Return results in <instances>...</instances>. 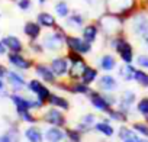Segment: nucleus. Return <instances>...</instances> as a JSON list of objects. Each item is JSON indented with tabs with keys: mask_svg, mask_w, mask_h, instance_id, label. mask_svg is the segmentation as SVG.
I'll return each instance as SVG.
<instances>
[{
	"mask_svg": "<svg viewBox=\"0 0 148 142\" xmlns=\"http://www.w3.org/2000/svg\"><path fill=\"white\" fill-rule=\"evenodd\" d=\"M80 35H82L87 42L96 44L97 39H99V35H102V33H100V28H99L97 22H96V20H92V22H87V23L83 26Z\"/></svg>",
	"mask_w": 148,
	"mask_h": 142,
	"instance_id": "nucleus-19",
	"label": "nucleus"
},
{
	"mask_svg": "<svg viewBox=\"0 0 148 142\" xmlns=\"http://www.w3.org/2000/svg\"><path fill=\"white\" fill-rule=\"evenodd\" d=\"M16 5H18V8H19L21 10L26 12V10H29V9L32 8V0H18Z\"/></svg>",
	"mask_w": 148,
	"mask_h": 142,
	"instance_id": "nucleus-43",
	"label": "nucleus"
},
{
	"mask_svg": "<svg viewBox=\"0 0 148 142\" xmlns=\"http://www.w3.org/2000/svg\"><path fill=\"white\" fill-rule=\"evenodd\" d=\"M16 113H18V116L22 122L29 123V125H36L38 120H39V117L36 115H34L32 110H23V112H16Z\"/></svg>",
	"mask_w": 148,
	"mask_h": 142,
	"instance_id": "nucleus-40",
	"label": "nucleus"
},
{
	"mask_svg": "<svg viewBox=\"0 0 148 142\" xmlns=\"http://www.w3.org/2000/svg\"><path fill=\"white\" fill-rule=\"evenodd\" d=\"M41 120L44 123H47L48 126H58V128H65L68 123L65 112L58 109V107H52V106H48L42 112Z\"/></svg>",
	"mask_w": 148,
	"mask_h": 142,
	"instance_id": "nucleus-9",
	"label": "nucleus"
},
{
	"mask_svg": "<svg viewBox=\"0 0 148 142\" xmlns=\"http://www.w3.org/2000/svg\"><path fill=\"white\" fill-rule=\"evenodd\" d=\"M84 2H86L90 8H93V9H96V8H103V12H105V0H84Z\"/></svg>",
	"mask_w": 148,
	"mask_h": 142,
	"instance_id": "nucleus-44",
	"label": "nucleus"
},
{
	"mask_svg": "<svg viewBox=\"0 0 148 142\" xmlns=\"http://www.w3.org/2000/svg\"><path fill=\"white\" fill-rule=\"evenodd\" d=\"M65 55L70 61V68H68V80H80L86 67L89 65L87 59L84 58V55L77 54V52H71V51H65Z\"/></svg>",
	"mask_w": 148,
	"mask_h": 142,
	"instance_id": "nucleus-7",
	"label": "nucleus"
},
{
	"mask_svg": "<svg viewBox=\"0 0 148 142\" xmlns=\"http://www.w3.org/2000/svg\"><path fill=\"white\" fill-rule=\"evenodd\" d=\"M136 142H148V139H147V138H142V136H139V139H138Z\"/></svg>",
	"mask_w": 148,
	"mask_h": 142,
	"instance_id": "nucleus-49",
	"label": "nucleus"
},
{
	"mask_svg": "<svg viewBox=\"0 0 148 142\" xmlns=\"http://www.w3.org/2000/svg\"><path fill=\"white\" fill-rule=\"evenodd\" d=\"M54 87L62 93H68L73 96H87L92 90V87L84 84L82 80H68V79L58 80L54 84Z\"/></svg>",
	"mask_w": 148,
	"mask_h": 142,
	"instance_id": "nucleus-6",
	"label": "nucleus"
},
{
	"mask_svg": "<svg viewBox=\"0 0 148 142\" xmlns=\"http://www.w3.org/2000/svg\"><path fill=\"white\" fill-rule=\"evenodd\" d=\"M54 12H55L57 18L65 19V18H68V15H70L73 10H71L70 5L65 2V0H60V2H57V3L54 5Z\"/></svg>",
	"mask_w": 148,
	"mask_h": 142,
	"instance_id": "nucleus-33",
	"label": "nucleus"
},
{
	"mask_svg": "<svg viewBox=\"0 0 148 142\" xmlns=\"http://www.w3.org/2000/svg\"><path fill=\"white\" fill-rule=\"evenodd\" d=\"M131 126H132V129H134L139 136L148 139V122H145V120H134V122L131 123Z\"/></svg>",
	"mask_w": 148,
	"mask_h": 142,
	"instance_id": "nucleus-39",
	"label": "nucleus"
},
{
	"mask_svg": "<svg viewBox=\"0 0 148 142\" xmlns=\"http://www.w3.org/2000/svg\"><path fill=\"white\" fill-rule=\"evenodd\" d=\"M6 80H8L9 87H10L15 93L22 91L23 89H26V84H28L26 80L23 79V76H22L21 73H18V71H9Z\"/></svg>",
	"mask_w": 148,
	"mask_h": 142,
	"instance_id": "nucleus-20",
	"label": "nucleus"
},
{
	"mask_svg": "<svg viewBox=\"0 0 148 142\" xmlns=\"http://www.w3.org/2000/svg\"><path fill=\"white\" fill-rule=\"evenodd\" d=\"M106 117L110 120V122H115V123H121V125H125L129 122V113H126L125 110L119 109V107H112L108 113H106Z\"/></svg>",
	"mask_w": 148,
	"mask_h": 142,
	"instance_id": "nucleus-30",
	"label": "nucleus"
},
{
	"mask_svg": "<svg viewBox=\"0 0 148 142\" xmlns=\"http://www.w3.org/2000/svg\"><path fill=\"white\" fill-rule=\"evenodd\" d=\"M3 89H5V83L2 81V79H0V91H3Z\"/></svg>",
	"mask_w": 148,
	"mask_h": 142,
	"instance_id": "nucleus-50",
	"label": "nucleus"
},
{
	"mask_svg": "<svg viewBox=\"0 0 148 142\" xmlns=\"http://www.w3.org/2000/svg\"><path fill=\"white\" fill-rule=\"evenodd\" d=\"M95 130L99 135H102L103 138H112V136L116 135V129H115V126L112 125V122L108 117L97 120V123L95 125Z\"/></svg>",
	"mask_w": 148,
	"mask_h": 142,
	"instance_id": "nucleus-24",
	"label": "nucleus"
},
{
	"mask_svg": "<svg viewBox=\"0 0 148 142\" xmlns=\"http://www.w3.org/2000/svg\"><path fill=\"white\" fill-rule=\"evenodd\" d=\"M116 70H118V76H119L125 83L134 81L135 70H136V65H135V64H122V65H119Z\"/></svg>",
	"mask_w": 148,
	"mask_h": 142,
	"instance_id": "nucleus-32",
	"label": "nucleus"
},
{
	"mask_svg": "<svg viewBox=\"0 0 148 142\" xmlns=\"http://www.w3.org/2000/svg\"><path fill=\"white\" fill-rule=\"evenodd\" d=\"M47 106L58 107V109H61V110H64V112H68V110L71 109V103H70V100H68L64 94H61V93H54V91L51 93Z\"/></svg>",
	"mask_w": 148,
	"mask_h": 142,
	"instance_id": "nucleus-23",
	"label": "nucleus"
},
{
	"mask_svg": "<svg viewBox=\"0 0 148 142\" xmlns=\"http://www.w3.org/2000/svg\"><path fill=\"white\" fill-rule=\"evenodd\" d=\"M126 31L135 36V38H142L144 35L148 33V9L141 8L126 20Z\"/></svg>",
	"mask_w": 148,
	"mask_h": 142,
	"instance_id": "nucleus-5",
	"label": "nucleus"
},
{
	"mask_svg": "<svg viewBox=\"0 0 148 142\" xmlns=\"http://www.w3.org/2000/svg\"><path fill=\"white\" fill-rule=\"evenodd\" d=\"M65 51H71V52H77L82 55H89L93 51V44L87 42L82 35H76V33H70L65 38Z\"/></svg>",
	"mask_w": 148,
	"mask_h": 142,
	"instance_id": "nucleus-8",
	"label": "nucleus"
},
{
	"mask_svg": "<svg viewBox=\"0 0 148 142\" xmlns=\"http://www.w3.org/2000/svg\"><path fill=\"white\" fill-rule=\"evenodd\" d=\"M67 35H68V31L65 29V26L58 23L54 29L48 31L42 36L41 42H42L45 51L57 52L58 54L62 49H65V38H67Z\"/></svg>",
	"mask_w": 148,
	"mask_h": 142,
	"instance_id": "nucleus-3",
	"label": "nucleus"
},
{
	"mask_svg": "<svg viewBox=\"0 0 148 142\" xmlns=\"http://www.w3.org/2000/svg\"><path fill=\"white\" fill-rule=\"evenodd\" d=\"M26 89L39 100V102H42V103H48V99H49V96H51V89L48 87V84H45L44 81H41L39 79H32V80H29L28 81V84H26Z\"/></svg>",
	"mask_w": 148,
	"mask_h": 142,
	"instance_id": "nucleus-11",
	"label": "nucleus"
},
{
	"mask_svg": "<svg viewBox=\"0 0 148 142\" xmlns=\"http://www.w3.org/2000/svg\"><path fill=\"white\" fill-rule=\"evenodd\" d=\"M96 87L99 91H103V93H115L119 89V81L115 76L105 73V74H100L99 80L96 81Z\"/></svg>",
	"mask_w": 148,
	"mask_h": 142,
	"instance_id": "nucleus-17",
	"label": "nucleus"
},
{
	"mask_svg": "<svg viewBox=\"0 0 148 142\" xmlns=\"http://www.w3.org/2000/svg\"><path fill=\"white\" fill-rule=\"evenodd\" d=\"M62 142H68V141H67V139H65V141H62Z\"/></svg>",
	"mask_w": 148,
	"mask_h": 142,
	"instance_id": "nucleus-53",
	"label": "nucleus"
},
{
	"mask_svg": "<svg viewBox=\"0 0 148 142\" xmlns=\"http://www.w3.org/2000/svg\"><path fill=\"white\" fill-rule=\"evenodd\" d=\"M23 33L29 41H38L39 36L42 35V26L35 20H28L23 25Z\"/></svg>",
	"mask_w": 148,
	"mask_h": 142,
	"instance_id": "nucleus-26",
	"label": "nucleus"
},
{
	"mask_svg": "<svg viewBox=\"0 0 148 142\" xmlns=\"http://www.w3.org/2000/svg\"><path fill=\"white\" fill-rule=\"evenodd\" d=\"M23 135H25V138H26L28 142H44L45 141L44 130L39 126H36V125H29L25 129Z\"/></svg>",
	"mask_w": 148,
	"mask_h": 142,
	"instance_id": "nucleus-31",
	"label": "nucleus"
},
{
	"mask_svg": "<svg viewBox=\"0 0 148 142\" xmlns=\"http://www.w3.org/2000/svg\"><path fill=\"white\" fill-rule=\"evenodd\" d=\"M138 68L147 70L148 71V54H138L135 57V62H134Z\"/></svg>",
	"mask_w": 148,
	"mask_h": 142,
	"instance_id": "nucleus-41",
	"label": "nucleus"
},
{
	"mask_svg": "<svg viewBox=\"0 0 148 142\" xmlns=\"http://www.w3.org/2000/svg\"><path fill=\"white\" fill-rule=\"evenodd\" d=\"M34 71H35L36 77H38L41 81H44L45 84H51V86H54V84L58 81L57 76L54 74V71H52L51 67H49V62H42V61L35 62Z\"/></svg>",
	"mask_w": 148,
	"mask_h": 142,
	"instance_id": "nucleus-13",
	"label": "nucleus"
},
{
	"mask_svg": "<svg viewBox=\"0 0 148 142\" xmlns=\"http://www.w3.org/2000/svg\"><path fill=\"white\" fill-rule=\"evenodd\" d=\"M136 102H138L136 93H135L134 90H129V89H128V90H123V91L118 96V106H116V107H119V109H122V110H125L126 113L131 115V112L135 110Z\"/></svg>",
	"mask_w": 148,
	"mask_h": 142,
	"instance_id": "nucleus-14",
	"label": "nucleus"
},
{
	"mask_svg": "<svg viewBox=\"0 0 148 142\" xmlns=\"http://www.w3.org/2000/svg\"><path fill=\"white\" fill-rule=\"evenodd\" d=\"M134 81H135L141 89H148V71L136 67L135 76H134Z\"/></svg>",
	"mask_w": 148,
	"mask_h": 142,
	"instance_id": "nucleus-38",
	"label": "nucleus"
},
{
	"mask_svg": "<svg viewBox=\"0 0 148 142\" xmlns=\"http://www.w3.org/2000/svg\"><path fill=\"white\" fill-rule=\"evenodd\" d=\"M29 49L36 55H42L45 52V48H44V45L39 39L38 41H29Z\"/></svg>",
	"mask_w": 148,
	"mask_h": 142,
	"instance_id": "nucleus-42",
	"label": "nucleus"
},
{
	"mask_svg": "<svg viewBox=\"0 0 148 142\" xmlns=\"http://www.w3.org/2000/svg\"><path fill=\"white\" fill-rule=\"evenodd\" d=\"M99 77H100V70H99L97 67L89 64V65L86 67V70H84V73H83V76H82L80 80H82L84 84H87V86L92 87V84H96V81L99 80Z\"/></svg>",
	"mask_w": 148,
	"mask_h": 142,
	"instance_id": "nucleus-28",
	"label": "nucleus"
},
{
	"mask_svg": "<svg viewBox=\"0 0 148 142\" xmlns=\"http://www.w3.org/2000/svg\"><path fill=\"white\" fill-rule=\"evenodd\" d=\"M139 139V135L138 136H135V138H129V139H123V141H121V142H136Z\"/></svg>",
	"mask_w": 148,
	"mask_h": 142,
	"instance_id": "nucleus-48",
	"label": "nucleus"
},
{
	"mask_svg": "<svg viewBox=\"0 0 148 142\" xmlns=\"http://www.w3.org/2000/svg\"><path fill=\"white\" fill-rule=\"evenodd\" d=\"M44 138L47 142H62L65 141V129L58 126H48L44 130Z\"/></svg>",
	"mask_w": 148,
	"mask_h": 142,
	"instance_id": "nucleus-25",
	"label": "nucleus"
},
{
	"mask_svg": "<svg viewBox=\"0 0 148 142\" xmlns=\"http://www.w3.org/2000/svg\"><path fill=\"white\" fill-rule=\"evenodd\" d=\"M16 112H23V110H34V99H28L19 93H13L9 96Z\"/></svg>",
	"mask_w": 148,
	"mask_h": 142,
	"instance_id": "nucleus-21",
	"label": "nucleus"
},
{
	"mask_svg": "<svg viewBox=\"0 0 148 142\" xmlns=\"http://www.w3.org/2000/svg\"><path fill=\"white\" fill-rule=\"evenodd\" d=\"M65 139L68 142H83V136L84 133L79 129V128H70V126H65Z\"/></svg>",
	"mask_w": 148,
	"mask_h": 142,
	"instance_id": "nucleus-34",
	"label": "nucleus"
},
{
	"mask_svg": "<svg viewBox=\"0 0 148 142\" xmlns=\"http://www.w3.org/2000/svg\"><path fill=\"white\" fill-rule=\"evenodd\" d=\"M116 136L119 141H123V139H129V138H135L138 136V133L132 129L131 125L125 123V125H121L118 129H116Z\"/></svg>",
	"mask_w": 148,
	"mask_h": 142,
	"instance_id": "nucleus-35",
	"label": "nucleus"
},
{
	"mask_svg": "<svg viewBox=\"0 0 148 142\" xmlns=\"http://www.w3.org/2000/svg\"><path fill=\"white\" fill-rule=\"evenodd\" d=\"M64 20H65V25L64 26H65V29L70 33H73V32H82L83 26L87 23L84 15L80 13V12H76V10L71 12L68 15V18H65Z\"/></svg>",
	"mask_w": 148,
	"mask_h": 142,
	"instance_id": "nucleus-16",
	"label": "nucleus"
},
{
	"mask_svg": "<svg viewBox=\"0 0 148 142\" xmlns=\"http://www.w3.org/2000/svg\"><path fill=\"white\" fill-rule=\"evenodd\" d=\"M8 59H9L10 65H13L16 70H21V71H28V70L34 68L35 62H36L35 59L28 58L23 54H18V52H9Z\"/></svg>",
	"mask_w": 148,
	"mask_h": 142,
	"instance_id": "nucleus-15",
	"label": "nucleus"
},
{
	"mask_svg": "<svg viewBox=\"0 0 148 142\" xmlns=\"http://www.w3.org/2000/svg\"><path fill=\"white\" fill-rule=\"evenodd\" d=\"M38 3H39V5H45L47 0H38Z\"/></svg>",
	"mask_w": 148,
	"mask_h": 142,
	"instance_id": "nucleus-51",
	"label": "nucleus"
},
{
	"mask_svg": "<svg viewBox=\"0 0 148 142\" xmlns=\"http://www.w3.org/2000/svg\"><path fill=\"white\" fill-rule=\"evenodd\" d=\"M119 65H118V58L116 55L110 54V52H106V54H102L99 58H97V68L103 73H110V71L116 70Z\"/></svg>",
	"mask_w": 148,
	"mask_h": 142,
	"instance_id": "nucleus-18",
	"label": "nucleus"
},
{
	"mask_svg": "<svg viewBox=\"0 0 148 142\" xmlns=\"http://www.w3.org/2000/svg\"><path fill=\"white\" fill-rule=\"evenodd\" d=\"M49 67L54 71L58 80H64L68 77V68H70V61L65 54H57L49 59Z\"/></svg>",
	"mask_w": 148,
	"mask_h": 142,
	"instance_id": "nucleus-10",
	"label": "nucleus"
},
{
	"mask_svg": "<svg viewBox=\"0 0 148 142\" xmlns=\"http://www.w3.org/2000/svg\"><path fill=\"white\" fill-rule=\"evenodd\" d=\"M2 42L5 44V46L8 48V51L9 52H18V54H22L23 52V42L18 38V36H15V35H8V36H5L3 39H2Z\"/></svg>",
	"mask_w": 148,
	"mask_h": 142,
	"instance_id": "nucleus-29",
	"label": "nucleus"
},
{
	"mask_svg": "<svg viewBox=\"0 0 148 142\" xmlns=\"http://www.w3.org/2000/svg\"><path fill=\"white\" fill-rule=\"evenodd\" d=\"M36 22L42 26V29H47V31H51L58 25L55 15H52L49 12H39L36 15Z\"/></svg>",
	"mask_w": 148,
	"mask_h": 142,
	"instance_id": "nucleus-27",
	"label": "nucleus"
},
{
	"mask_svg": "<svg viewBox=\"0 0 148 142\" xmlns=\"http://www.w3.org/2000/svg\"><path fill=\"white\" fill-rule=\"evenodd\" d=\"M106 45L115 51V54L118 55V58L121 59L122 64H134L135 62V49L134 45L131 44V41L128 39L126 33L122 35H116L113 38H109L105 41Z\"/></svg>",
	"mask_w": 148,
	"mask_h": 142,
	"instance_id": "nucleus-2",
	"label": "nucleus"
},
{
	"mask_svg": "<svg viewBox=\"0 0 148 142\" xmlns=\"http://www.w3.org/2000/svg\"><path fill=\"white\" fill-rule=\"evenodd\" d=\"M8 73H9V70L6 68V65H3V64H0V79H6L8 77Z\"/></svg>",
	"mask_w": 148,
	"mask_h": 142,
	"instance_id": "nucleus-45",
	"label": "nucleus"
},
{
	"mask_svg": "<svg viewBox=\"0 0 148 142\" xmlns=\"http://www.w3.org/2000/svg\"><path fill=\"white\" fill-rule=\"evenodd\" d=\"M139 9V0H105V12L129 19Z\"/></svg>",
	"mask_w": 148,
	"mask_h": 142,
	"instance_id": "nucleus-4",
	"label": "nucleus"
},
{
	"mask_svg": "<svg viewBox=\"0 0 148 142\" xmlns=\"http://www.w3.org/2000/svg\"><path fill=\"white\" fill-rule=\"evenodd\" d=\"M99 142H109V141H106V139H102V141H99Z\"/></svg>",
	"mask_w": 148,
	"mask_h": 142,
	"instance_id": "nucleus-52",
	"label": "nucleus"
},
{
	"mask_svg": "<svg viewBox=\"0 0 148 142\" xmlns=\"http://www.w3.org/2000/svg\"><path fill=\"white\" fill-rule=\"evenodd\" d=\"M86 97H87L89 103L92 104V107H93L96 112H99V113L106 115V113L112 109V106L108 103V100H106L105 94H103L102 91H99L97 89H96V90H95V89H92V90H90V93H89Z\"/></svg>",
	"mask_w": 148,
	"mask_h": 142,
	"instance_id": "nucleus-12",
	"label": "nucleus"
},
{
	"mask_svg": "<svg viewBox=\"0 0 148 142\" xmlns=\"http://www.w3.org/2000/svg\"><path fill=\"white\" fill-rule=\"evenodd\" d=\"M96 22L100 28V33L103 35L105 41L109 38H113L116 35L126 33V19H123L122 16L103 12L99 15Z\"/></svg>",
	"mask_w": 148,
	"mask_h": 142,
	"instance_id": "nucleus-1",
	"label": "nucleus"
},
{
	"mask_svg": "<svg viewBox=\"0 0 148 142\" xmlns=\"http://www.w3.org/2000/svg\"><path fill=\"white\" fill-rule=\"evenodd\" d=\"M135 112L145 122H148V96H142L141 99H138V102L135 104Z\"/></svg>",
	"mask_w": 148,
	"mask_h": 142,
	"instance_id": "nucleus-36",
	"label": "nucleus"
},
{
	"mask_svg": "<svg viewBox=\"0 0 148 142\" xmlns=\"http://www.w3.org/2000/svg\"><path fill=\"white\" fill-rule=\"evenodd\" d=\"M6 52H8V48L5 46V44L2 41H0V55H5Z\"/></svg>",
	"mask_w": 148,
	"mask_h": 142,
	"instance_id": "nucleus-47",
	"label": "nucleus"
},
{
	"mask_svg": "<svg viewBox=\"0 0 148 142\" xmlns=\"http://www.w3.org/2000/svg\"><path fill=\"white\" fill-rule=\"evenodd\" d=\"M141 42H142V45L145 46V49H148V33L141 38Z\"/></svg>",
	"mask_w": 148,
	"mask_h": 142,
	"instance_id": "nucleus-46",
	"label": "nucleus"
},
{
	"mask_svg": "<svg viewBox=\"0 0 148 142\" xmlns=\"http://www.w3.org/2000/svg\"><path fill=\"white\" fill-rule=\"evenodd\" d=\"M97 116H96V113H92V112H89V113H84L82 117H80V120L77 122V125H76V128H79L84 135L86 133H89L92 129H95V125L97 123Z\"/></svg>",
	"mask_w": 148,
	"mask_h": 142,
	"instance_id": "nucleus-22",
	"label": "nucleus"
},
{
	"mask_svg": "<svg viewBox=\"0 0 148 142\" xmlns=\"http://www.w3.org/2000/svg\"><path fill=\"white\" fill-rule=\"evenodd\" d=\"M0 142H21V132L16 126L9 128L2 136H0Z\"/></svg>",
	"mask_w": 148,
	"mask_h": 142,
	"instance_id": "nucleus-37",
	"label": "nucleus"
}]
</instances>
